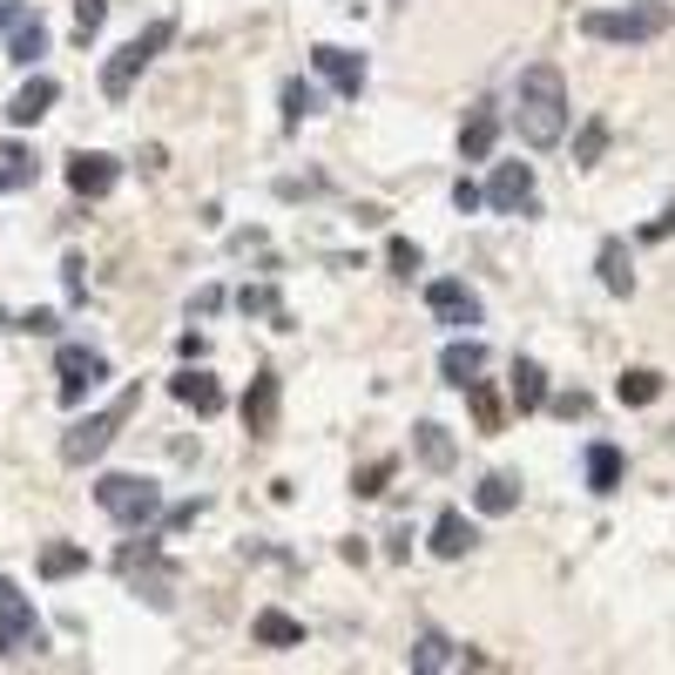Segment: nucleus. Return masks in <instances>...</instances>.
<instances>
[{
    "label": "nucleus",
    "mask_w": 675,
    "mask_h": 675,
    "mask_svg": "<svg viewBox=\"0 0 675 675\" xmlns=\"http://www.w3.org/2000/svg\"><path fill=\"white\" fill-rule=\"evenodd\" d=\"M169 392H177V399H183L190 412H203V419H216V412H223V385H216L210 372H197V365L169 379Z\"/></svg>",
    "instance_id": "17"
},
{
    "label": "nucleus",
    "mask_w": 675,
    "mask_h": 675,
    "mask_svg": "<svg viewBox=\"0 0 675 675\" xmlns=\"http://www.w3.org/2000/svg\"><path fill=\"white\" fill-rule=\"evenodd\" d=\"M466 399H473V419H480V433H493V426H500V399H493V392H486L480 379L466 385Z\"/></svg>",
    "instance_id": "34"
},
{
    "label": "nucleus",
    "mask_w": 675,
    "mask_h": 675,
    "mask_svg": "<svg viewBox=\"0 0 675 675\" xmlns=\"http://www.w3.org/2000/svg\"><path fill=\"white\" fill-rule=\"evenodd\" d=\"M243 426H250V440H271L278 433V372L271 365L250 379V392H243Z\"/></svg>",
    "instance_id": "13"
},
{
    "label": "nucleus",
    "mask_w": 675,
    "mask_h": 675,
    "mask_svg": "<svg viewBox=\"0 0 675 675\" xmlns=\"http://www.w3.org/2000/svg\"><path fill=\"white\" fill-rule=\"evenodd\" d=\"M486 203H493L500 216H527V210L541 203L534 169H527V162H500V169H493V183H486Z\"/></svg>",
    "instance_id": "9"
},
{
    "label": "nucleus",
    "mask_w": 675,
    "mask_h": 675,
    "mask_svg": "<svg viewBox=\"0 0 675 675\" xmlns=\"http://www.w3.org/2000/svg\"><path fill=\"white\" fill-rule=\"evenodd\" d=\"M95 506H102L115 527L142 534V527L162 521V486H155L149 473H102V480H95Z\"/></svg>",
    "instance_id": "2"
},
{
    "label": "nucleus",
    "mask_w": 675,
    "mask_h": 675,
    "mask_svg": "<svg viewBox=\"0 0 675 675\" xmlns=\"http://www.w3.org/2000/svg\"><path fill=\"white\" fill-rule=\"evenodd\" d=\"M385 258H392V271H399V278H412V271H419V243L392 236V250H385Z\"/></svg>",
    "instance_id": "36"
},
{
    "label": "nucleus",
    "mask_w": 675,
    "mask_h": 675,
    "mask_svg": "<svg viewBox=\"0 0 675 675\" xmlns=\"http://www.w3.org/2000/svg\"><path fill=\"white\" fill-rule=\"evenodd\" d=\"M412 453H419L426 473H453V460H460V446H453V433L440 426V419H419L412 426Z\"/></svg>",
    "instance_id": "14"
},
{
    "label": "nucleus",
    "mask_w": 675,
    "mask_h": 675,
    "mask_svg": "<svg viewBox=\"0 0 675 675\" xmlns=\"http://www.w3.org/2000/svg\"><path fill=\"white\" fill-rule=\"evenodd\" d=\"M480 372H486V345H480V338H453V345L440 352V379H446V385L466 392Z\"/></svg>",
    "instance_id": "16"
},
{
    "label": "nucleus",
    "mask_w": 675,
    "mask_h": 675,
    "mask_svg": "<svg viewBox=\"0 0 675 675\" xmlns=\"http://www.w3.org/2000/svg\"><path fill=\"white\" fill-rule=\"evenodd\" d=\"M602 284H608L615 298H628V291H635V264H628V243H622V236H608V243H602Z\"/></svg>",
    "instance_id": "24"
},
{
    "label": "nucleus",
    "mask_w": 675,
    "mask_h": 675,
    "mask_svg": "<svg viewBox=\"0 0 675 675\" xmlns=\"http://www.w3.org/2000/svg\"><path fill=\"white\" fill-rule=\"evenodd\" d=\"M473 506H480V514H514V506H521V480L514 473H486L480 493H473Z\"/></svg>",
    "instance_id": "23"
},
{
    "label": "nucleus",
    "mask_w": 675,
    "mask_h": 675,
    "mask_svg": "<svg viewBox=\"0 0 675 675\" xmlns=\"http://www.w3.org/2000/svg\"><path fill=\"white\" fill-rule=\"evenodd\" d=\"M615 399H622V405H655V399H662V372H648V365H635V372H622V385H615Z\"/></svg>",
    "instance_id": "28"
},
{
    "label": "nucleus",
    "mask_w": 675,
    "mask_h": 675,
    "mask_svg": "<svg viewBox=\"0 0 675 675\" xmlns=\"http://www.w3.org/2000/svg\"><path fill=\"white\" fill-rule=\"evenodd\" d=\"M385 480H392V460H372V466H365V473L352 480V493H365V500H379V493H385Z\"/></svg>",
    "instance_id": "35"
},
{
    "label": "nucleus",
    "mask_w": 675,
    "mask_h": 675,
    "mask_svg": "<svg viewBox=\"0 0 675 675\" xmlns=\"http://www.w3.org/2000/svg\"><path fill=\"white\" fill-rule=\"evenodd\" d=\"M115 177H122V162H115V155H95V149L68 155V190H74V197H109Z\"/></svg>",
    "instance_id": "12"
},
{
    "label": "nucleus",
    "mask_w": 675,
    "mask_h": 675,
    "mask_svg": "<svg viewBox=\"0 0 675 675\" xmlns=\"http://www.w3.org/2000/svg\"><path fill=\"white\" fill-rule=\"evenodd\" d=\"M21 14H28V8H14V0H0V28H14Z\"/></svg>",
    "instance_id": "41"
},
{
    "label": "nucleus",
    "mask_w": 675,
    "mask_h": 675,
    "mask_svg": "<svg viewBox=\"0 0 675 675\" xmlns=\"http://www.w3.org/2000/svg\"><path fill=\"white\" fill-rule=\"evenodd\" d=\"M426 304H433V318H440V324H453V331L480 324V298H473L460 278H433V284H426Z\"/></svg>",
    "instance_id": "11"
},
{
    "label": "nucleus",
    "mask_w": 675,
    "mask_h": 675,
    "mask_svg": "<svg viewBox=\"0 0 675 675\" xmlns=\"http://www.w3.org/2000/svg\"><path fill=\"white\" fill-rule=\"evenodd\" d=\"M547 405H554L561 419H587V392H554Z\"/></svg>",
    "instance_id": "37"
},
{
    "label": "nucleus",
    "mask_w": 675,
    "mask_h": 675,
    "mask_svg": "<svg viewBox=\"0 0 675 675\" xmlns=\"http://www.w3.org/2000/svg\"><path fill=\"white\" fill-rule=\"evenodd\" d=\"M135 405H142V392L129 385V392H122V399H109L102 412L74 419V426H68V440H61V460H68V466H89V460H102V453H109V440L129 426V412H135Z\"/></svg>",
    "instance_id": "3"
},
{
    "label": "nucleus",
    "mask_w": 675,
    "mask_h": 675,
    "mask_svg": "<svg viewBox=\"0 0 675 675\" xmlns=\"http://www.w3.org/2000/svg\"><path fill=\"white\" fill-rule=\"evenodd\" d=\"M318 109H324V102H318V89H311L304 74H298V81H284V129H304Z\"/></svg>",
    "instance_id": "26"
},
{
    "label": "nucleus",
    "mask_w": 675,
    "mask_h": 675,
    "mask_svg": "<svg viewBox=\"0 0 675 675\" xmlns=\"http://www.w3.org/2000/svg\"><path fill=\"white\" fill-rule=\"evenodd\" d=\"M602 149H608V122H587L581 142H574V162H581V169H587V162H602Z\"/></svg>",
    "instance_id": "33"
},
{
    "label": "nucleus",
    "mask_w": 675,
    "mask_h": 675,
    "mask_svg": "<svg viewBox=\"0 0 675 675\" xmlns=\"http://www.w3.org/2000/svg\"><path fill=\"white\" fill-rule=\"evenodd\" d=\"M102 21H109V0H74V34H81V41H95Z\"/></svg>",
    "instance_id": "32"
},
{
    "label": "nucleus",
    "mask_w": 675,
    "mask_h": 675,
    "mask_svg": "<svg viewBox=\"0 0 675 675\" xmlns=\"http://www.w3.org/2000/svg\"><path fill=\"white\" fill-rule=\"evenodd\" d=\"M642 236H648V243H662V236H675V203H668V210H662V216H655V223H648Z\"/></svg>",
    "instance_id": "40"
},
{
    "label": "nucleus",
    "mask_w": 675,
    "mask_h": 675,
    "mask_svg": "<svg viewBox=\"0 0 675 675\" xmlns=\"http://www.w3.org/2000/svg\"><path fill=\"white\" fill-rule=\"evenodd\" d=\"M250 635H258V648H298L304 642V622L284 615V608H264L258 622H250Z\"/></svg>",
    "instance_id": "20"
},
{
    "label": "nucleus",
    "mask_w": 675,
    "mask_h": 675,
    "mask_svg": "<svg viewBox=\"0 0 675 675\" xmlns=\"http://www.w3.org/2000/svg\"><path fill=\"white\" fill-rule=\"evenodd\" d=\"M197 514H203V500H190V506H177V514H162V527H169V534H183V527H197Z\"/></svg>",
    "instance_id": "38"
},
{
    "label": "nucleus",
    "mask_w": 675,
    "mask_h": 675,
    "mask_svg": "<svg viewBox=\"0 0 675 675\" xmlns=\"http://www.w3.org/2000/svg\"><path fill=\"white\" fill-rule=\"evenodd\" d=\"M405 668H419V675H433V668H480V655L453 648L446 635H419V642H412V655H405Z\"/></svg>",
    "instance_id": "15"
},
{
    "label": "nucleus",
    "mask_w": 675,
    "mask_h": 675,
    "mask_svg": "<svg viewBox=\"0 0 675 675\" xmlns=\"http://www.w3.org/2000/svg\"><path fill=\"white\" fill-rule=\"evenodd\" d=\"M473 541H480V527L460 514V506H446V514L433 521V554H440V561H460V554H473Z\"/></svg>",
    "instance_id": "18"
},
{
    "label": "nucleus",
    "mask_w": 675,
    "mask_h": 675,
    "mask_svg": "<svg viewBox=\"0 0 675 675\" xmlns=\"http://www.w3.org/2000/svg\"><path fill=\"white\" fill-rule=\"evenodd\" d=\"M54 372H61V405H81V399H89V392L109 379V359H102L95 345H61Z\"/></svg>",
    "instance_id": "8"
},
{
    "label": "nucleus",
    "mask_w": 675,
    "mask_h": 675,
    "mask_svg": "<svg viewBox=\"0 0 675 675\" xmlns=\"http://www.w3.org/2000/svg\"><path fill=\"white\" fill-rule=\"evenodd\" d=\"M453 203H460V210H480V203H486V190H480V183H466V177H460V183H453Z\"/></svg>",
    "instance_id": "39"
},
{
    "label": "nucleus",
    "mask_w": 675,
    "mask_h": 675,
    "mask_svg": "<svg viewBox=\"0 0 675 675\" xmlns=\"http://www.w3.org/2000/svg\"><path fill=\"white\" fill-rule=\"evenodd\" d=\"M493 135H500V115H493V109H473L466 129H460V155H466V162H486V155H493Z\"/></svg>",
    "instance_id": "22"
},
{
    "label": "nucleus",
    "mask_w": 675,
    "mask_h": 675,
    "mask_svg": "<svg viewBox=\"0 0 675 675\" xmlns=\"http://www.w3.org/2000/svg\"><path fill=\"white\" fill-rule=\"evenodd\" d=\"M41 54H48V28H41L34 14H21V21L8 28V61H14V68H34Z\"/></svg>",
    "instance_id": "21"
},
{
    "label": "nucleus",
    "mask_w": 675,
    "mask_h": 675,
    "mask_svg": "<svg viewBox=\"0 0 675 675\" xmlns=\"http://www.w3.org/2000/svg\"><path fill=\"white\" fill-rule=\"evenodd\" d=\"M668 28V8L662 0H642V8H595V14H581V34L587 41H615V48H642Z\"/></svg>",
    "instance_id": "4"
},
{
    "label": "nucleus",
    "mask_w": 675,
    "mask_h": 675,
    "mask_svg": "<svg viewBox=\"0 0 675 675\" xmlns=\"http://www.w3.org/2000/svg\"><path fill=\"white\" fill-rule=\"evenodd\" d=\"M115 574L135 587V595H142L149 608H177V567L162 561V547H155V541H129V547L115 554Z\"/></svg>",
    "instance_id": "6"
},
{
    "label": "nucleus",
    "mask_w": 675,
    "mask_h": 675,
    "mask_svg": "<svg viewBox=\"0 0 675 675\" xmlns=\"http://www.w3.org/2000/svg\"><path fill=\"white\" fill-rule=\"evenodd\" d=\"M514 405H521V412H541V405H547V372H541L534 359L514 365Z\"/></svg>",
    "instance_id": "25"
},
{
    "label": "nucleus",
    "mask_w": 675,
    "mask_h": 675,
    "mask_svg": "<svg viewBox=\"0 0 675 675\" xmlns=\"http://www.w3.org/2000/svg\"><path fill=\"white\" fill-rule=\"evenodd\" d=\"M236 311H243V318H278V324H291L271 284H243V291H236Z\"/></svg>",
    "instance_id": "29"
},
{
    "label": "nucleus",
    "mask_w": 675,
    "mask_h": 675,
    "mask_svg": "<svg viewBox=\"0 0 675 675\" xmlns=\"http://www.w3.org/2000/svg\"><path fill=\"white\" fill-rule=\"evenodd\" d=\"M81 567H89V554H81V547H68V541L41 547V574H48V581H68V574H81Z\"/></svg>",
    "instance_id": "30"
},
{
    "label": "nucleus",
    "mask_w": 675,
    "mask_h": 675,
    "mask_svg": "<svg viewBox=\"0 0 675 675\" xmlns=\"http://www.w3.org/2000/svg\"><path fill=\"white\" fill-rule=\"evenodd\" d=\"M514 129H521L527 149H554L567 135V81H561L554 61L521 68V81H514Z\"/></svg>",
    "instance_id": "1"
},
{
    "label": "nucleus",
    "mask_w": 675,
    "mask_h": 675,
    "mask_svg": "<svg viewBox=\"0 0 675 675\" xmlns=\"http://www.w3.org/2000/svg\"><path fill=\"white\" fill-rule=\"evenodd\" d=\"M28 183H34V155L8 149V155H0V190H28Z\"/></svg>",
    "instance_id": "31"
},
{
    "label": "nucleus",
    "mask_w": 675,
    "mask_h": 675,
    "mask_svg": "<svg viewBox=\"0 0 675 675\" xmlns=\"http://www.w3.org/2000/svg\"><path fill=\"white\" fill-rule=\"evenodd\" d=\"M54 95H61V89H54V81H48V74H34V81H28V89H21V95L8 102V122H14V129H34V122H41V115L54 109Z\"/></svg>",
    "instance_id": "19"
},
{
    "label": "nucleus",
    "mask_w": 675,
    "mask_h": 675,
    "mask_svg": "<svg viewBox=\"0 0 675 675\" xmlns=\"http://www.w3.org/2000/svg\"><path fill=\"white\" fill-rule=\"evenodd\" d=\"M311 68L331 81L338 95H352L359 102V89H365V54H352V48H331V41H318L311 48Z\"/></svg>",
    "instance_id": "10"
},
{
    "label": "nucleus",
    "mask_w": 675,
    "mask_h": 675,
    "mask_svg": "<svg viewBox=\"0 0 675 675\" xmlns=\"http://www.w3.org/2000/svg\"><path fill=\"white\" fill-rule=\"evenodd\" d=\"M41 648V622H34V602L21 595L14 581H0V655H28Z\"/></svg>",
    "instance_id": "7"
},
{
    "label": "nucleus",
    "mask_w": 675,
    "mask_h": 675,
    "mask_svg": "<svg viewBox=\"0 0 675 675\" xmlns=\"http://www.w3.org/2000/svg\"><path fill=\"white\" fill-rule=\"evenodd\" d=\"M587 486H595V493L622 486V453L615 446H587Z\"/></svg>",
    "instance_id": "27"
},
{
    "label": "nucleus",
    "mask_w": 675,
    "mask_h": 675,
    "mask_svg": "<svg viewBox=\"0 0 675 675\" xmlns=\"http://www.w3.org/2000/svg\"><path fill=\"white\" fill-rule=\"evenodd\" d=\"M169 41H177V21H149L135 41H122L115 54H109V68H102V95L109 102H129V89H135V74L169 48Z\"/></svg>",
    "instance_id": "5"
}]
</instances>
